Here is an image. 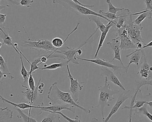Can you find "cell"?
I'll return each instance as SVG.
<instances>
[{
	"label": "cell",
	"instance_id": "obj_1",
	"mask_svg": "<svg viewBox=\"0 0 152 122\" xmlns=\"http://www.w3.org/2000/svg\"><path fill=\"white\" fill-rule=\"evenodd\" d=\"M58 85V82L52 84L48 92V99L51 101L52 104H68L82 110L87 115L91 114V110L81 106L80 103L76 102L74 100L69 92H64L62 91L59 89Z\"/></svg>",
	"mask_w": 152,
	"mask_h": 122
},
{
	"label": "cell",
	"instance_id": "obj_2",
	"mask_svg": "<svg viewBox=\"0 0 152 122\" xmlns=\"http://www.w3.org/2000/svg\"><path fill=\"white\" fill-rule=\"evenodd\" d=\"M107 77H105L104 84L103 86L98 87L99 93L98 103L95 106H92V108H99L101 111L102 120L105 119L104 109L106 107H110L111 104L108 101H113L115 99L114 95L120 93L119 90H113L110 87Z\"/></svg>",
	"mask_w": 152,
	"mask_h": 122
},
{
	"label": "cell",
	"instance_id": "obj_3",
	"mask_svg": "<svg viewBox=\"0 0 152 122\" xmlns=\"http://www.w3.org/2000/svg\"><path fill=\"white\" fill-rule=\"evenodd\" d=\"M143 11L138 13L132 14V15L128 18L127 20L124 25L128 32V35L133 43L137 46V50L141 49L145 44H144L145 40L141 37V32L143 30V27L141 25H137L134 24L132 16L140 15L143 13Z\"/></svg>",
	"mask_w": 152,
	"mask_h": 122
},
{
	"label": "cell",
	"instance_id": "obj_4",
	"mask_svg": "<svg viewBox=\"0 0 152 122\" xmlns=\"http://www.w3.org/2000/svg\"><path fill=\"white\" fill-rule=\"evenodd\" d=\"M53 3L54 4H59L64 8L67 10L72 11L78 15H86V16H96L99 17L100 18H103L107 20L108 22L110 20L107 19V18L105 17L104 16L102 15L99 13H97L95 11L89 9L87 7L81 6L79 4L75 3L72 0H53Z\"/></svg>",
	"mask_w": 152,
	"mask_h": 122
},
{
	"label": "cell",
	"instance_id": "obj_5",
	"mask_svg": "<svg viewBox=\"0 0 152 122\" xmlns=\"http://www.w3.org/2000/svg\"><path fill=\"white\" fill-rule=\"evenodd\" d=\"M23 29L26 34L28 40L23 41V42L21 44L22 47L28 48L30 49L39 50L41 51H42L47 54H49V55L52 53H56L57 51L59 50L54 47L52 45L51 42L48 40L41 39L38 40H33L29 37L24 27H23Z\"/></svg>",
	"mask_w": 152,
	"mask_h": 122
},
{
	"label": "cell",
	"instance_id": "obj_6",
	"mask_svg": "<svg viewBox=\"0 0 152 122\" xmlns=\"http://www.w3.org/2000/svg\"><path fill=\"white\" fill-rule=\"evenodd\" d=\"M112 28H113V32H116V37L120 39L121 50H128L133 49H137V46L131 40L125 27L122 26L120 29H117L113 26Z\"/></svg>",
	"mask_w": 152,
	"mask_h": 122
},
{
	"label": "cell",
	"instance_id": "obj_7",
	"mask_svg": "<svg viewBox=\"0 0 152 122\" xmlns=\"http://www.w3.org/2000/svg\"><path fill=\"white\" fill-rule=\"evenodd\" d=\"M77 59L81 61H87V62H91L94 63L98 65L107 68H111L113 70L114 72H116L119 73L121 75L122 73H127L128 71L127 70L126 67L121 66L115 65H113L110 61H106L105 60L101 59L96 58L94 59H87L81 58L77 57Z\"/></svg>",
	"mask_w": 152,
	"mask_h": 122
},
{
	"label": "cell",
	"instance_id": "obj_8",
	"mask_svg": "<svg viewBox=\"0 0 152 122\" xmlns=\"http://www.w3.org/2000/svg\"><path fill=\"white\" fill-rule=\"evenodd\" d=\"M66 68H67V73H68V78L70 81V90L69 92L71 93L72 97L73 98L74 100L76 102L79 103V94L81 91L82 90L83 86L82 84L83 83V82H79L78 79H75L74 78L73 76L72 75V73L70 72V68H69V64L66 65Z\"/></svg>",
	"mask_w": 152,
	"mask_h": 122
},
{
	"label": "cell",
	"instance_id": "obj_9",
	"mask_svg": "<svg viewBox=\"0 0 152 122\" xmlns=\"http://www.w3.org/2000/svg\"><path fill=\"white\" fill-rule=\"evenodd\" d=\"M134 93H133L132 91L129 90L127 91H124V92L121 93V94L118 97L117 101H116L115 104L111 109L109 115L106 118H105L104 120L102 122H108L111 117L118 111L121 106L125 102V101L131 98Z\"/></svg>",
	"mask_w": 152,
	"mask_h": 122
},
{
	"label": "cell",
	"instance_id": "obj_10",
	"mask_svg": "<svg viewBox=\"0 0 152 122\" xmlns=\"http://www.w3.org/2000/svg\"><path fill=\"white\" fill-rule=\"evenodd\" d=\"M64 50H58L57 51L56 53L63 54L64 56L65 60H66V64L69 63H72L75 65H79V62L77 60V49H72L69 48L65 46L64 47Z\"/></svg>",
	"mask_w": 152,
	"mask_h": 122
},
{
	"label": "cell",
	"instance_id": "obj_11",
	"mask_svg": "<svg viewBox=\"0 0 152 122\" xmlns=\"http://www.w3.org/2000/svg\"><path fill=\"white\" fill-rule=\"evenodd\" d=\"M22 86L26 89V91L22 92V93L25 99L27 100L31 105H33L34 103H39V106L42 107L44 103L43 102H39L38 98L39 94L38 92V84L34 91H33L30 88H27L26 86L22 85Z\"/></svg>",
	"mask_w": 152,
	"mask_h": 122
},
{
	"label": "cell",
	"instance_id": "obj_12",
	"mask_svg": "<svg viewBox=\"0 0 152 122\" xmlns=\"http://www.w3.org/2000/svg\"><path fill=\"white\" fill-rule=\"evenodd\" d=\"M75 108L72 105L68 104H52L51 106H48V107H40V109L42 110L41 113L42 111H47V112H53L55 113L56 112H61L62 110H69L73 113H75Z\"/></svg>",
	"mask_w": 152,
	"mask_h": 122
},
{
	"label": "cell",
	"instance_id": "obj_13",
	"mask_svg": "<svg viewBox=\"0 0 152 122\" xmlns=\"http://www.w3.org/2000/svg\"><path fill=\"white\" fill-rule=\"evenodd\" d=\"M120 44H121V42H120V39L117 37H116L115 39H113L112 40V42L107 43L108 47L112 50L114 53L113 58L112 60L110 61V62L112 63L114 60H116L121 62L123 66H125L122 61L121 58Z\"/></svg>",
	"mask_w": 152,
	"mask_h": 122
},
{
	"label": "cell",
	"instance_id": "obj_14",
	"mask_svg": "<svg viewBox=\"0 0 152 122\" xmlns=\"http://www.w3.org/2000/svg\"><path fill=\"white\" fill-rule=\"evenodd\" d=\"M101 74L102 76H105V77H107L108 81H110L112 83L120 87L123 90L126 91V90L124 88V86L122 84L118 77L116 76L114 73L112 71L111 69L106 67H102L101 68Z\"/></svg>",
	"mask_w": 152,
	"mask_h": 122
},
{
	"label": "cell",
	"instance_id": "obj_15",
	"mask_svg": "<svg viewBox=\"0 0 152 122\" xmlns=\"http://www.w3.org/2000/svg\"><path fill=\"white\" fill-rule=\"evenodd\" d=\"M1 38L3 40V43L5 45L11 46L14 48L18 54L20 55V50L18 49L15 46V43L13 42L12 38L9 35V29L6 28L5 27H1Z\"/></svg>",
	"mask_w": 152,
	"mask_h": 122
},
{
	"label": "cell",
	"instance_id": "obj_16",
	"mask_svg": "<svg viewBox=\"0 0 152 122\" xmlns=\"http://www.w3.org/2000/svg\"><path fill=\"white\" fill-rule=\"evenodd\" d=\"M115 23L113 21H110L108 22V24L106 25V28L105 30L103 32H101V35H100V39H99V42L98 45L97 49L95 53V56H94V59L96 58L97 57L98 55L99 52L100 51V49L103 46L104 44V42L106 38L107 35V33L110 31V29L113 27L114 25H115Z\"/></svg>",
	"mask_w": 152,
	"mask_h": 122
},
{
	"label": "cell",
	"instance_id": "obj_17",
	"mask_svg": "<svg viewBox=\"0 0 152 122\" xmlns=\"http://www.w3.org/2000/svg\"><path fill=\"white\" fill-rule=\"evenodd\" d=\"M127 57H129L128 65L126 66L127 70H129L130 66L132 64H135L138 67L139 66L141 58L143 57V53L141 51H138L136 52H132L126 56Z\"/></svg>",
	"mask_w": 152,
	"mask_h": 122
},
{
	"label": "cell",
	"instance_id": "obj_18",
	"mask_svg": "<svg viewBox=\"0 0 152 122\" xmlns=\"http://www.w3.org/2000/svg\"><path fill=\"white\" fill-rule=\"evenodd\" d=\"M0 98L1 100V101L4 103H8V104H10L12 105L13 107H15V108H18L20 109L21 110H26L27 109H30L31 110V109H40V106H33V105H31L30 104H27V103H25V102H21V103H15L14 102H12L4 98V97H2L1 95L0 96Z\"/></svg>",
	"mask_w": 152,
	"mask_h": 122
},
{
	"label": "cell",
	"instance_id": "obj_19",
	"mask_svg": "<svg viewBox=\"0 0 152 122\" xmlns=\"http://www.w3.org/2000/svg\"><path fill=\"white\" fill-rule=\"evenodd\" d=\"M13 118V112L8 107L0 108V122H11Z\"/></svg>",
	"mask_w": 152,
	"mask_h": 122
},
{
	"label": "cell",
	"instance_id": "obj_20",
	"mask_svg": "<svg viewBox=\"0 0 152 122\" xmlns=\"http://www.w3.org/2000/svg\"><path fill=\"white\" fill-rule=\"evenodd\" d=\"M136 98L135 97H132L131 98L130 106H127L125 105L124 107H123L122 109H135L140 108L144 106L147 101L144 100H139L136 101Z\"/></svg>",
	"mask_w": 152,
	"mask_h": 122
},
{
	"label": "cell",
	"instance_id": "obj_21",
	"mask_svg": "<svg viewBox=\"0 0 152 122\" xmlns=\"http://www.w3.org/2000/svg\"><path fill=\"white\" fill-rule=\"evenodd\" d=\"M152 17V10L145 9V11L140 15L133 21L134 23L137 25H141L142 22L145 19H151Z\"/></svg>",
	"mask_w": 152,
	"mask_h": 122
},
{
	"label": "cell",
	"instance_id": "obj_22",
	"mask_svg": "<svg viewBox=\"0 0 152 122\" xmlns=\"http://www.w3.org/2000/svg\"><path fill=\"white\" fill-rule=\"evenodd\" d=\"M89 21L90 22H93L97 26V28L99 29L101 32H103L106 28V25H105L103 24L102 21L100 20L99 17L96 16H88Z\"/></svg>",
	"mask_w": 152,
	"mask_h": 122
},
{
	"label": "cell",
	"instance_id": "obj_23",
	"mask_svg": "<svg viewBox=\"0 0 152 122\" xmlns=\"http://www.w3.org/2000/svg\"><path fill=\"white\" fill-rule=\"evenodd\" d=\"M0 71H1L4 73L7 74L11 77V80H14L15 77L12 75L10 73L8 67L7 62L5 61L3 57L0 55Z\"/></svg>",
	"mask_w": 152,
	"mask_h": 122
},
{
	"label": "cell",
	"instance_id": "obj_24",
	"mask_svg": "<svg viewBox=\"0 0 152 122\" xmlns=\"http://www.w3.org/2000/svg\"><path fill=\"white\" fill-rule=\"evenodd\" d=\"M147 104H145L143 107L140 108L135 109V115H143L146 116L148 119L152 122V115L149 113L147 109Z\"/></svg>",
	"mask_w": 152,
	"mask_h": 122
},
{
	"label": "cell",
	"instance_id": "obj_25",
	"mask_svg": "<svg viewBox=\"0 0 152 122\" xmlns=\"http://www.w3.org/2000/svg\"><path fill=\"white\" fill-rule=\"evenodd\" d=\"M135 83L137 85V88L140 89L141 87L144 85L147 86V90H148V86H152V73L147 79H142L140 80H135Z\"/></svg>",
	"mask_w": 152,
	"mask_h": 122
},
{
	"label": "cell",
	"instance_id": "obj_26",
	"mask_svg": "<svg viewBox=\"0 0 152 122\" xmlns=\"http://www.w3.org/2000/svg\"><path fill=\"white\" fill-rule=\"evenodd\" d=\"M15 108L18 113V115L17 116L18 117V118H23V122H38L31 115H27L20 109L18 108Z\"/></svg>",
	"mask_w": 152,
	"mask_h": 122
},
{
	"label": "cell",
	"instance_id": "obj_27",
	"mask_svg": "<svg viewBox=\"0 0 152 122\" xmlns=\"http://www.w3.org/2000/svg\"><path fill=\"white\" fill-rule=\"evenodd\" d=\"M106 2L108 5V11L110 13L116 15V13L118 11H126L128 13H131L130 10L129 9L121 8H116L112 4L111 0H107Z\"/></svg>",
	"mask_w": 152,
	"mask_h": 122
},
{
	"label": "cell",
	"instance_id": "obj_28",
	"mask_svg": "<svg viewBox=\"0 0 152 122\" xmlns=\"http://www.w3.org/2000/svg\"><path fill=\"white\" fill-rule=\"evenodd\" d=\"M60 115L51 112L41 122H61Z\"/></svg>",
	"mask_w": 152,
	"mask_h": 122
},
{
	"label": "cell",
	"instance_id": "obj_29",
	"mask_svg": "<svg viewBox=\"0 0 152 122\" xmlns=\"http://www.w3.org/2000/svg\"><path fill=\"white\" fill-rule=\"evenodd\" d=\"M20 60H21V63H22V68L21 70V74L23 76L24 79V84H26L28 83V79H29V76H30V72H28L26 68L24 65L23 61V56L22 54H20Z\"/></svg>",
	"mask_w": 152,
	"mask_h": 122
},
{
	"label": "cell",
	"instance_id": "obj_30",
	"mask_svg": "<svg viewBox=\"0 0 152 122\" xmlns=\"http://www.w3.org/2000/svg\"><path fill=\"white\" fill-rule=\"evenodd\" d=\"M99 13L101 14L102 15L104 16L105 17L107 18V19H109L110 21H113L114 22V21H116L117 19H119L121 17V15H118L113 14V13H110L109 12H105L104 10H100L99 11Z\"/></svg>",
	"mask_w": 152,
	"mask_h": 122
},
{
	"label": "cell",
	"instance_id": "obj_31",
	"mask_svg": "<svg viewBox=\"0 0 152 122\" xmlns=\"http://www.w3.org/2000/svg\"><path fill=\"white\" fill-rule=\"evenodd\" d=\"M64 63H53L51 65H45L44 67L42 68H41V70H55L58 68H62L64 65Z\"/></svg>",
	"mask_w": 152,
	"mask_h": 122
},
{
	"label": "cell",
	"instance_id": "obj_32",
	"mask_svg": "<svg viewBox=\"0 0 152 122\" xmlns=\"http://www.w3.org/2000/svg\"><path fill=\"white\" fill-rule=\"evenodd\" d=\"M41 57L38 58L34 60L31 63H30V65H31V69H30V72L31 73H33L34 71L38 69H41V68L39 67L38 66L41 65Z\"/></svg>",
	"mask_w": 152,
	"mask_h": 122
},
{
	"label": "cell",
	"instance_id": "obj_33",
	"mask_svg": "<svg viewBox=\"0 0 152 122\" xmlns=\"http://www.w3.org/2000/svg\"><path fill=\"white\" fill-rule=\"evenodd\" d=\"M51 43L54 47L58 49H60L65 44L64 41L58 37H56L53 39L51 41Z\"/></svg>",
	"mask_w": 152,
	"mask_h": 122
},
{
	"label": "cell",
	"instance_id": "obj_34",
	"mask_svg": "<svg viewBox=\"0 0 152 122\" xmlns=\"http://www.w3.org/2000/svg\"><path fill=\"white\" fill-rule=\"evenodd\" d=\"M139 70L137 74H140L142 79H147L152 73V72H151V71L144 69V68H139Z\"/></svg>",
	"mask_w": 152,
	"mask_h": 122
},
{
	"label": "cell",
	"instance_id": "obj_35",
	"mask_svg": "<svg viewBox=\"0 0 152 122\" xmlns=\"http://www.w3.org/2000/svg\"><path fill=\"white\" fill-rule=\"evenodd\" d=\"M55 113L59 114L61 116L63 117L64 118H65L66 120H67V121H68L69 122H82L78 115L76 116L75 119H73L68 117H67V116L66 115H65L64 114H63V113H62L61 112H55Z\"/></svg>",
	"mask_w": 152,
	"mask_h": 122
},
{
	"label": "cell",
	"instance_id": "obj_36",
	"mask_svg": "<svg viewBox=\"0 0 152 122\" xmlns=\"http://www.w3.org/2000/svg\"><path fill=\"white\" fill-rule=\"evenodd\" d=\"M28 85H29V88L33 91H34L36 89V86L35 85V82L32 73L30 72V76L28 79Z\"/></svg>",
	"mask_w": 152,
	"mask_h": 122
},
{
	"label": "cell",
	"instance_id": "obj_37",
	"mask_svg": "<svg viewBox=\"0 0 152 122\" xmlns=\"http://www.w3.org/2000/svg\"><path fill=\"white\" fill-rule=\"evenodd\" d=\"M34 0H21L20 4L23 7H25L29 8L31 7L32 4Z\"/></svg>",
	"mask_w": 152,
	"mask_h": 122
},
{
	"label": "cell",
	"instance_id": "obj_38",
	"mask_svg": "<svg viewBox=\"0 0 152 122\" xmlns=\"http://www.w3.org/2000/svg\"><path fill=\"white\" fill-rule=\"evenodd\" d=\"M41 81V79L40 78L39 81V82H38V92H39V94H42L43 92V88L44 87V83L42 82V83H40Z\"/></svg>",
	"mask_w": 152,
	"mask_h": 122
},
{
	"label": "cell",
	"instance_id": "obj_39",
	"mask_svg": "<svg viewBox=\"0 0 152 122\" xmlns=\"http://www.w3.org/2000/svg\"><path fill=\"white\" fill-rule=\"evenodd\" d=\"M144 1L146 7L145 9L152 10V0H144Z\"/></svg>",
	"mask_w": 152,
	"mask_h": 122
},
{
	"label": "cell",
	"instance_id": "obj_40",
	"mask_svg": "<svg viewBox=\"0 0 152 122\" xmlns=\"http://www.w3.org/2000/svg\"><path fill=\"white\" fill-rule=\"evenodd\" d=\"M7 16V14H0V25L1 26L3 24H6V19Z\"/></svg>",
	"mask_w": 152,
	"mask_h": 122
},
{
	"label": "cell",
	"instance_id": "obj_41",
	"mask_svg": "<svg viewBox=\"0 0 152 122\" xmlns=\"http://www.w3.org/2000/svg\"><path fill=\"white\" fill-rule=\"evenodd\" d=\"M72 1L74 2L75 3H76V4H79V5H81V6H83V7H90L93 8L95 7L94 5H86L83 4L82 3L80 2L78 0H72Z\"/></svg>",
	"mask_w": 152,
	"mask_h": 122
},
{
	"label": "cell",
	"instance_id": "obj_42",
	"mask_svg": "<svg viewBox=\"0 0 152 122\" xmlns=\"http://www.w3.org/2000/svg\"><path fill=\"white\" fill-rule=\"evenodd\" d=\"M152 47V40L151 41V42L149 43H148V44H145L141 49H140L138 50H136L135 51H134V52H136V51H140L141 50L144 49H145L146 48H148V47Z\"/></svg>",
	"mask_w": 152,
	"mask_h": 122
},
{
	"label": "cell",
	"instance_id": "obj_43",
	"mask_svg": "<svg viewBox=\"0 0 152 122\" xmlns=\"http://www.w3.org/2000/svg\"><path fill=\"white\" fill-rule=\"evenodd\" d=\"M6 1H7L10 4H13V5H16V6H18L20 5V2H18L16 1H14V0H5Z\"/></svg>",
	"mask_w": 152,
	"mask_h": 122
},
{
	"label": "cell",
	"instance_id": "obj_44",
	"mask_svg": "<svg viewBox=\"0 0 152 122\" xmlns=\"http://www.w3.org/2000/svg\"><path fill=\"white\" fill-rule=\"evenodd\" d=\"M48 57H44V56L41 57V64H42V63H46L48 61Z\"/></svg>",
	"mask_w": 152,
	"mask_h": 122
},
{
	"label": "cell",
	"instance_id": "obj_45",
	"mask_svg": "<svg viewBox=\"0 0 152 122\" xmlns=\"http://www.w3.org/2000/svg\"><path fill=\"white\" fill-rule=\"evenodd\" d=\"M146 104H147L151 108H152V101H147Z\"/></svg>",
	"mask_w": 152,
	"mask_h": 122
},
{
	"label": "cell",
	"instance_id": "obj_46",
	"mask_svg": "<svg viewBox=\"0 0 152 122\" xmlns=\"http://www.w3.org/2000/svg\"><path fill=\"white\" fill-rule=\"evenodd\" d=\"M91 122H98V119L94 117L91 119Z\"/></svg>",
	"mask_w": 152,
	"mask_h": 122
},
{
	"label": "cell",
	"instance_id": "obj_47",
	"mask_svg": "<svg viewBox=\"0 0 152 122\" xmlns=\"http://www.w3.org/2000/svg\"><path fill=\"white\" fill-rule=\"evenodd\" d=\"M3 45H5V44H4V43H2L0 42V48H1Z\"/></svg>",
	"mask_w": 152,
	"mask_h": 122
},
{
	"label": "cell",
	"instance_id": "obj_48",
	"mask_svg": "<svg viewBox=\"0 0 152 122\" xmlns=\"http://www.w3.org/2000/svg\"><path fill=\"white\" fill-rule=\"evenodd\" d=\"M6 7H5V6H1V7H1V10H2V9L5 8Z\"/></svg>",
	"mask_w": 152,
	"mask_h": 122
},
{
	"label": "cell",
	"instance_id": "obj_49",
	"mask_svg": "<svg viewBox=\"0 0 152 122\" xmlns=\"http://www.w3.org/2000/svg\"><path fill=\"white\" fill-rule=\"evenodd\" d=\"M45 2L46 4H47V0H45Z\"/></svg>",
	"mask_w": 152,
	"mask_h": 122
}]
</instances>
